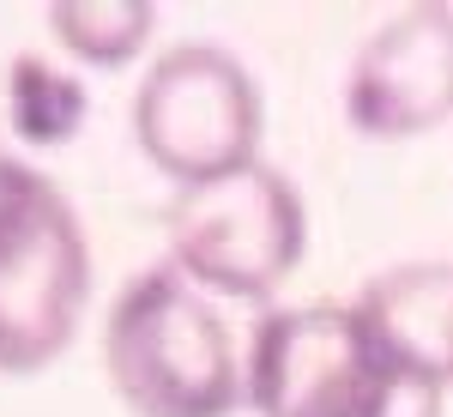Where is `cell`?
Returning <instances> with one entry per match:
<instances>
[{
    "mask_svg": "<svg viewBox=\"0 0 453 417\" xmlns=\"http://www.w3.org/2000/svg\"><path fill=\"white\" fill-rule=\"evenodd\" d=\"M49 31L79 67L121 73L145 55V42L157 31V6L151 0H55Z\"/></svg>",
    "mask_w": 453,
    "mask_h": 417,
    "instance_id": "8",
    "label": "cell"
},
{
    "mask_svg": "<svg viewBox=\"0 0 453 417\" xmlns=\"http://www.w3.org/2000/svg\"><path fill=\"white\" fill-rule=\"evenodd\" d=\"M345 121L363 139H418L453 121V6L393 12L345 73Z\"/></svg>",
    "mask_w": 453,
    "mask_h": 417,
    "instance_id": "6",
    "label": "cell"
},
{
    "mask_svg": "<svg viewBox=\"0 0 453 417\" xmlns=\"http://www.w3.org/2000/svg\"><path fill=\"white\" fill-rule=\"evenodd\" d=\"M85 109H91V91L79 73L55 67L49 55H12L6 115H12V134L25 145H67L85 121Z\"/></svg>",
    "mask_w": 453,
    "mask_h": 417,
    "instance_id": "9",
    "label": "cell"
},
{
    "mask_svg": "<svg viewBox=\"0 0 453 417\" xmlns=\"http://www.w3.org/2000/svg\"><path fill=\"white\" fill-rule=\"evenodd\" d=\"M104 375L134 417H236L248 405L236 333L175 266L127 278L109 303Z\"/></svg>",
    "mask_w": 453,
    "mask_h": 417,
    "instance_id": "2",
    "label": "cell"
},
{
    "mask_svg": "<svg viewBox=\"0 0 453 417\" xmlns=\"http://www.w3.org/2000/svg\"><path fill=\"white\" fill-rule=\"evenodd\" d=\"M309 206L273 164H248L170 200V266L206 297L266 303L303 266Z\"/></svg>",
    "mask_w": 453,
    "mask_h": 417,
    "instance_id": "4",
    "label": "cell"
},
{
    "mask_svg": "<svg viewBox=\"0 0 453 417\" xmlns=\"http://www.w3.org/2000/svg\"><path fill=\"white\" fill-rule=\"evenodd\" d=\"M448 382L363 303L260 314L248 339L254 417H441Z\"/></svg>",
    "mask_w": 453,
    "mask_h": 417,
    "instance_id": "1",
    "label": "cell"
},
{
    "mask_svg": "<svg viewBox=\"0 0 453 417\" xmlns=\"http://www.w3.org/2000/svg\"><path fill=\"white\" fill-rule=\"evenodd\" d=\"M266 104L254 73L218 42H175L145 67L134 91V139L145 164L175 188L260 164Z\"/></svg>",
    "mask_w": 453,
    "mask_h": 417,
    "instance_id": "5",
    "label": "cell"
},
{
    "mask_svg": "<svg viewBox=\"0 0 453 417\" xmlns=\"http://www.w3.org/2000/svg\"><path fill=\"white\" fill-rule=\"evenodd\" d=\"M91 303V243L67 194L0 151V375L61 363Z\"/></svg>",
    "mask_w": 453,
    "mask_h": 417,
    "instance_id": "3",
    "label": "cell"
},
{
    "mask_svg": "<svg viewBox=\"0 0 453 417\" xmlns=\"http://www.w3.org/2000/svg\"><path fill=\"white\" fill-rule=\"evenodd\" d=\"M357 303L375 314L399 345L418 351L429 369H441V382L453 393V266L448 260L393 266V273L369 278Z\"/></svg>",
    "mask_w": 453,
    "mask_h": 417,
    "instance_id": "7",
    "label": "cell"
}]
</instances>
